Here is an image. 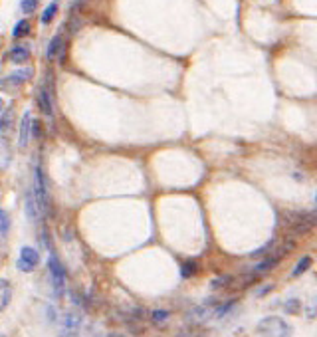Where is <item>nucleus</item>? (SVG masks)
I'll list each match as a JSON object with an SVG mask.
<instances>
[{"label": "nucleus", "instance_id": "nucleus-1", "mask_svg": "<svg viewBox=\"0 0 317 337\" xmlns=\"http://www.w3.org/2000/svg\"><path fill=\"white\" fill-rule=\"evenodd\" d=\"M258 333L272 337H283L292 333V327L281 318H278V316H270V318L260 320V323H258Z\"/></svg>", "mask_w": 317, "mask_h": 337}, {"label": "nucleus", "instance_id": "nucleus-2", "mask_svg": "<svg viewBox=\"0 0 317 337\" xmlns=\"http://www.w3.org/2000/svg\"><path fill=\"white\" fill-rule=\"evenodd\" d=\"M48 268H50V276H52L54 292H56V296L60 298V296L64 294V288H66V272H64V268H62V264L57 262V258L54 256V254L48 258Z\"/></svg>", "mask_w": 317, "mask_h": 337}, {"label": "nucleus", "instance_id": "nucleus-3", "mask_svg": "<svg viewBox=\"0 0 317 337\" xmlns=\"http://www.w3.org/2000/svg\"><path fill=\"white\" fill-rule=\"evenodd\" d=\"M40 264V254H38L36 248H32V246H24V248L20 250V258L18 262H16V266L18 270L22 272H34Z\"/></svg>", "mask_w": 317, "mask_h": 337}, {"label": "nucleus", "instance_id": "nucleus-4", "mask_svg": "<svg viewBox=\"0 0 317 337\" xmlns=\"http://www.w3.org/2000/svg\"><path fill=\"white\" fill-rule=\"evenodd\" d=\"M317 224V216L315 214H294L290 216V228L296 232V234H305L309 232Z\"/></svg>", "mask_w": 317, "mask_h": 337}, {"label": "nucleus", "instance_id": "nucleus-5", "mask_svg": "<svg viewBox=\"0 0 317 337\" xmlns=\"http://www.w3.org/2000/svg\"><path fill=\"white\" fill-rule=\"evenodd\" d=\"M32 187H34V193H36L40 213L44 214V211H46V178H44V173H42L40 165L34 167V185Z\"/></svg>", "mask_w": 317, "mask_h": 337}, {"label": "nucleus", "instance_id": "nucleus-6", "mask_svg": "<svg viewBox=\"0 0 317 337\" xmlns=\"http://www.w3.org/2000/svg\"><path fill=\"white\" fill-rule=\"evenodd\" d=\"M32 125H34V119H32L30 111H24V115H22V123H20V135H18V145L22 147V149L30 143V137H32Z\"/></svg>", "mask_w": 317, "mask_h": 337}, {"label": "nucleus", "instance_id": "nucleus-7", "mask_svg": "<svg viewBox=\"0 0 317 337\" xmlns=\"http://www.w3.org/2000/svg\"><path fill=\"white\" fill-rule=\"evenodd\" d=\"M32 75H34V70H32V68H22V70H16L14 73H10L8 77H4V80H2V86H4V88H6L8 84H12V86H20V84L28 82Z\"/></svg>", "mask_w": 317, "mask_h": 337}, {"label": "nucleus", "instance_id": "nucleus-8", "mask_svg": "<svg viewBox=\"0 0 317 337\" xmlns=\"http://www.w3.org/2000/svg\"><path fill=\"white\" fill-rule=\"evenodd\" d=\"M62 325L66 327V333H74L79 329V325H81V316L79 314H66L64 318H62Z\"/></svg>", "mask_w": 317, "mask_h": 337}, {"label": "nucleus", "instance_id": "nucleus-9", "mask_svg": "<svg viewBox=\"0 0 317 337\" xmlns=\"http://www.w3.org/2000/svg\"><path fill=\"white\" fill-rule=\"evenodd\" d=\"M38 106H40V111L50 117L52 115V97H50V91L46 88L40 89V97H38Z\"/></svg>", "mask_w": 317, "mask_h": 337}, {"label": "nucleus", "instance_id": "nucleus-10", "mask_svg": "<svg viewBox=\"0 0 317 337\" xmlns=\"http://www.w3.org/2000/svg\"><path fill=\"white\" fill-rule=\"evenodd\" d=\"M10 298H12V286L6 278L0 280V307L6 309L8 303H10Z\"/></svg>", "mask_w": 317, "mask_h": 337}, {"label": "nucleus", "instance_id": "nucleus-11", "mask_svg": "<svg viewBox=\"0 0 317 337\" xmlns=\"http://www.w3.org/2000/svg\"><path fill=\"white\" fill-rule=\"evenodd\" d=\"M10 60H12L14 64H24V62H28V60H30V48H28V46H14V48L10 50Z\"/></svg>", "mask_w": 317, "mask_h": 337}, {"label": "nucleus", "instance_id": "nucleus-12", "mask_svg": "<svg viewBox=\"0 0 317 337\" xmlns=\"http://www.w3.org/2000/svg\"><path fill=\"white\" fill-rule=\"evenodd\" d=\"M64 52V42H62V38L60 36H54L52 38V42L48 44V50H46V58L48 60H54L57 54Z\"/></svg>", "mask_w": 317, "mask_h": 337}, {"label": "nucleus", "instance_id": "nucleus-13", "mask_svg": "<svg viewBox=\"0 0 317 337\" xmlns=\"http://www.w3.org/2000/svg\"><path fill=\"white\" fill-rule=\"evenodd\" d=\"M278 262H280V254L270 256V258H264L260 264L256 266V272L258 274H266V272H270V270H274V268L278 266Z\"/></svg>", "mask_w": 317, "mask_h": 337}, {"label": "nucleus", "instance_id": "nucleus-14", "mask_svg": "<svg viewBox=\"0 0 317 337\" xmlns=\"http://www.w3.org/2000/svg\"><path fill=\"white\" fill-rule=\"evenodd\" d=\"M309 266H311V258H309V256H303L298 264H296V268L292 270V276H294V278H299L303 272L309 270Z\"/></svg>", "mask_w": 317, "mask_h": 337}, {"label": "nucleus", "instance_id": "nucleus-15", "mask_svg": "<svg viewBox=\"0 0 317 337\" xmlns=\"http://www.w3.org/2000/svg\"><path fill=\"white\" fill-rule=\"evenodd\" d=\"M56 14H57V2L54 0V2H50V4L46 6V10L42 12V24H50Z\"/></svg>", "mask_w": 317, "mask_h": 337}, {"label": "nucleus", "instance_id": "nucleus-16", "mask_svg": "<svg viewBox=\"0 0 317 337\" xmlns=\"http://www.w3.org/2000/svg\"><path fill=\"white\" fill-rule=\"evenodd\" d=\"M30 34V22H26V20H20L18 24L14 26V30H12V36L14 38H24V36Z\"/></svg>", "mask_w": 317, "mask_h": 337}, {"label": "nucleus", "instance_id": "nucleus-17", "mask_svg": "<svg viewBox=\"0 0 317 337\" xmlns=\"http://www.w3.org/2000/svg\"><path fill=\"white\" fill-rule=\"evenodd\" d=\"M8 228H10V216H8L6 211H2V213H0V236H2V240L6 238Z\"/></svg>", "mask_w": 317, "mask_h": 337}, {"label": "nucleus", "instance_id": "nucleus-18", "mask_svg": "<svg viewBox=\"0 0 317 337\" xmlns=\"http://www.w3.org/2000/svg\"><path fill=\"white\" fill-rule=\"evenodd\" d=\"M196 270H198V268H196L194 262H185L183 268H181V276H183V278H192V276L196 274Z\"/></svg>", "mask_w": 317, "mask_h": 337}, {"label": "nucleus", "instance_id": "nucleus-19", "mask_svg": "<svg viewBox=\"0 0 317 337\" xmlns=\"http://www.w3.org/2000/svg\"><path fill=\"white\" fill-rule=\"evenodd\" d=\"M234 305H236V302H234V300H230V302H226V303H222V305H218V309L214 312V316H216V318H224L228 312H232V309H234Z\"/></svg>", "mask_w": 317, "mask_h": 337}, {"label": "nucleus", "instance_id": "nucleus-20", "mask_svg": "<svg viewBox=\"0 0 317 337\" xmlns=\"http://www.w3.org/2000/svg\"><path fill=\"white\" fill-rule=\"evenodd\" d=\"M232 284V276H222V278H216V280H212V288H214V290H218V288H220V290H224V288H228V286Z\"/></svg>", "mask_w": 317, "mask_h": 337}, {"label": "nucleus", "instance_id": "nucleus-21", "mask_svg": "<svg viewBox=\"0 0 317 337\" xmlns=\"http://www.w3.org/2000/svg\"><path fill=\"white\" fill-rule=\"evenodd\" d=\"M283 307H285V312L287 314H299V309H301V303H299V300H287V302L283 303Z\"/></svg>", "mask_w": 317, "mask_h": 337}, {"label": "nucleus", "instance_id": "nucleus-22", "mask_svg": "<svg viewBox=\"0 0 317 337\" xmlns=\"http://www.w3.org/2000/svg\"><path fill=\"white\" fill-rule=\"evenodd\" d=\"M36 6H38V0H22V4H20V8H22L24 14H32L36 10Z\"/></svg>", "mask_w": 317, "mask_h": 337}, {"label": "nucleus", "instance_id": "nucleus-23", "mask_svg": "<svg viewBox=\"0 0 317 337\" xmlns=\"http://www.w3.org/2000/svg\"><path fill=\"white\" fill-rule=\"evenodd\" d=\"M168 316H170V314L165 312V309H155V312H153V321H155V323H163V321L168 320Z\"/></svg>", "mask_w": 317, "mask_h": 337}, {"label": "nucleus", "instance_id": "nucleus-24", "mask_svg": "<svg viewBox=\"0 0 317 337\" xmlns=\"http://www.w3.org/2000/svg\"><path fill=\"white\" fill-rule=\"evenodd\" d=\"M8 123H10V111L6 107H2V135H6Z\"/></svg>", "mask_w": 317, "mask_h": 337}, {"label": "nucleus", "instance_id": "nucleus-25", "mask_svg": "<svg viewBox=\"0 0 317 337\" xmlns=\"http://www.w3.org/2000/svg\"><path fill=\"white\" fill-rule=\"evenodd\" d=\"M305 316H307V318H315V316H317V303H311V305H307V312H305Z\"/></svg>", "mask_w": 317, "mask_h": 337}, {"label": "nucleus", "instance_id": "nucleus-26", "mask_svg": "<svg viewBox=\"0 0 317 337\" xmlns=\"http://www.w3.org/2000/svg\"><path fill=\"white\" fill-rule=\"evenodd\" d=\"M40 135H42V133H40V123H38V121H34V125H32V137H40Z\"/></svg>", "mask_w": 317, "mask_h": 337}, {"label": "nucleus", "instance_id": "nucleus-27", "mask_svg": "<svg viewBox=\"0 0 317 337\" xmlns=\"http://www.w3.org/2000/svg\"><path fill=\"white\" fill-rule=\"evenodd\" d=\"M272 290V284H268V286H264V288H260V292H258V298H262V296H266L268 292Z\"/></svg>", "mask_w": 317, "mask_h": 337}, {"label": "nucleus", "instance_id": "nucleus-28", "mask_svg": "<svg viewBox=\"0 0 317 337\" xmlns=\"http://www.w3.org/2000/svg\"><path fill=\"white\" fill-rule=\"evenodd\" d=\"M315 200H317V196H315Z\"/></svg>", "mask_w": 317, "mask_h": 337}]
</instances>
